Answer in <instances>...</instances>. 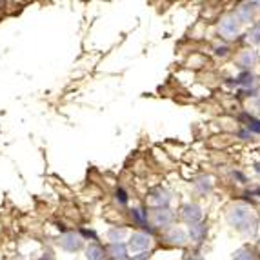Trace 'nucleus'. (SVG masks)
I'll return each mask as SVG.
<instances>
[{"instance_id": "obj_1", "label": "nucleus", "mask_w": 260, "mask_h": 260, "mask_svg": "<svg viewBox=\"0 0 260 260\" xmlns=\"http://www.w3.org/2000/svg\"><path fill=\"white\" fill-rule=\"evenodd\" d=\"M228 224L233 228L235 231H239L242 235H253L258 225V215L253 206L247 202H235L225 213Z\"/></svg>"}, {"instance_id": "obj_11", "label": "nucleus", "mask_w": 260, "mask_h": 260, "mask_svg": "<svg viewBox=\"0 0 260 260\" xmlns=\"http://www.w3.org/2000/svg\"><path fill=\"white\" fill-rule=\"evenodd\" d=\"M247 40L253 44H260V22L253 24L251 29L247 31Z\"/></svg>"}, {"instance_id": "obj_10", "label": "nucleus", "mask_w": 260, "mask_h": 260, "mask_svg": "<svg viewBox=\"0 0 260 260\" xmlns=\"http://www.w3.org/2000/svg\"><path fill=\"white\" fill-rule=\"evenodd\" d=\"M235 260H260L256 251H253L251 247H240L237 255H235Z\"/></svg>"}, {"instance_id": "obj_13", "label": "nucleus", "mask_w": 260, "mask_h": 260, "mask_svg": "<svg viewBox=\"0 0 260 260\" xmlns=\"http://www.w3.org/2000/svg\"><path fill=\"white\" fill-rule=\"evenodd\" d=\"M184 260H204V258H202V255H200V253H197V251H189L186 256H184Z\"/></svg>"}, {"instance_id": "obj_3", "label": "nucleus", "mask_w": 260, "mask_h": 260, "mask_svg": "<svg viewBox=\"0 0 260 260\" xmlns=\"http://www.w3.org/2000/svg\"><path fill=\"white\" fill-rule=\"evenodd\" d=\"M240 29H242V22L235 13L224 15L218 24V31L224 39H237V35H240Z\"/></svg>"}, {"instance_id": "obj_4", "label": "nucleus", "mask_w": 260, "mask_h": 260, "mask_svg": "<svg viewBox=\"0 0 260 260\" xmlns=\"http://www.w3.org/2000/svg\"><path fill=\"white\" fill-rule=\"evenodd\" d=\"M153 224L156 225V228H166V230H169V228H173V218L175 215L169 209H153Z\"/></svg>"}, {"instance_id": "obj_9", "label": "nucleus", "mask_w": 260, "mask_h": 260, "mask_svg": "<svg viewBox=\"0 0 260 260\" xmlns=\"http://www.w3.org/2000/svg\"><path fill=\"white\" fill-rule=\"evenodd\" d=\"M206 237V228L202 224H195V225H189V239L193 242H202Z\"/></svg>"}, {"instance_id": "obj_6", "label": "nucleus", "mask_w": 260, "mask_h": 260, "mask_svg": "<svg viewBox=\"0 0 260 260\" xmlns=\"http://www.w3.org/2000/svg\"><path fill=\"white\" fill-rule=\"evenodd\" d=\"M180 215H182V220L187 222L189 225L199 224L200 218H202V211H200L199 204H186L182 208V211H180Z\"/></svg>"}, {"instance_id": "obj_8", "label": "nucleus", "mask_w": 260, "mask_h": 260, "mask_svg": "<svg viewBox=\"0 0 260 260\" xmlns=\"http://www.w3.org/2000/svg\"><path fill=\"white\" fill-rule=\"evenodd\" d=\"M86 256H87V260H104L106 256H108V253H106L104 246L93 242V244H89V247L86 249Z\"/></svg>"}, {"instance_id": "obj_12", "label": "nucleus", "mask_w": 260, "mask_h": 260, "mask_svg": "<svg viewBox=\"0 0 260 260\" xmlns=\"http://www.w3.org/2000/svg\"><path fill=\"white\" fill-rule=\"evenodd\" d=\"M242 55H244V62H240L242 68H251V66L256 62V55L253 51H244Z\"/></svg>"}, {"instance_id": "obj_2", "label": "nucleus", "mask_w": 260, "mask_h": 260, "mask_svg": "<svg viewBox=\"0 0 260 260\" xmlns=\"http://www.w3.org/2000/svg\"><path fill=\"white\" fill-rule=\"evenodd\" d=\"M151 244H153L151 235H148L146 231H135L129 237V240H127L126 249L129 253H135V255H140V253H148Z\"/></svg>"}, {"instance_id": "obj_5", "label": "nucleus", "mask_w": 260, "mask_h": 260, "mask_svg": "<svg viewBox=\"0 0 260 260\" xmlns=\"http://www.w3.org/2000/svg\"><path fill=\"white\" fill-rule=\"evenodd\" d=\"M171 202V197L166 189H156L153 191L148 199V204L153 209H168V204Z\"/></svg>"}, {"instance_id": "obj_7", "label": "nucleus", "mask_w": 260, "mask_h": 260, "mask_svg": "<svg viewBox=\"0 0 260 260\" xmlns=\"http://www.w3.org/2000/svg\"><path fill=\"white\" fill-rule=\"evenodd\" d=\"M60 246L64 249H68V251H77V249L82 247V239L75 233H66L60 239Z\"/></svg>"}]
</instances>
